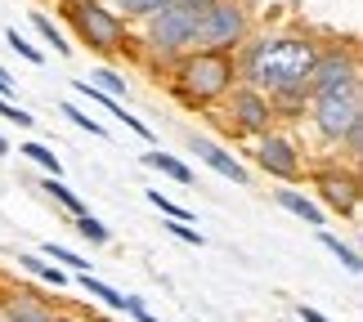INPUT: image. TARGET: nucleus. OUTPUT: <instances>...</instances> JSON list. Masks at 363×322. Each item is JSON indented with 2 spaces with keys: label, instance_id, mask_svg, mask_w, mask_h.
<instances>
[{
  "label": "nucleus",
  "instance_id": "393cba45",
  "mask_svg": "<svg viewBox=\"0 0 363 322\" xmlns=\"http://www.w3.org/2000/svg\"><path fill=\"white\" fill-rule=\"evenodd\" d=\"M77 233L86 237L90 246H108V242H113V233H108L104 219H94V215H81V219H77Z\"/></svg>",
  "mask_w": 363,
  "mask_h": 322
},
{
  "label": "nucleus",
  "instance_id": "dca6fc26",
  "mask_svg": "<svg viewBox=\"0 0 363 322\" xmlns=\"http://www.w3.org/2000/svg\"><path fill=\"white\" fill-rule=\"evenodd\" d=\"M18 269L32 273V277H40V282H54V287H67V282H72V273H67V269H54L45 255H18Z\"/></svg>",
  "mask_w": 363,
  "mask_h": 322
},
{
  "label": "nucleus",
  "instance_id": "0eeeda50",
  "mask_svg": "<svg viewBox=\"0 0 363 322\" xmlns=\"http://www.w3.org/2000/svg\"><path fill=\"white\" fill-rule=\"evenodd\" d=\"M310 184H314V202L318 211H332L341 219H354L359 215V202H363V184H359V171L354 166H341V161H310Z\"/></svg>",
  "mask_w": 363,
  "mask_h": 322
},
{
  "label": "nucleus",
  "instance_id": "39448f33",
  "mask_svg": "<svg viewBox=\"0 0 363 322\" xmlns=\"http://www.w3.org/2000/svg\"><path fill=\"white\" fill-rule=\"evenodd\" d=\"M139 27H144L148 54H157V59H166V63H175L179 54H189V50H198V9L184 5V0L162 5L157 13H148Z\"/></svg>",
  "mask_w": 363,
  "mask_h": 322
},
{
  "label": "nucleus",
  "instance_id": "473e14b6",
  "mask_svg": "<svg viewBox=\"0 0 363 322\" xmlns=\"http://www.w3.org/2000/svg\"><path fill=\"white\" fill-rule=\"evenodd\" d=\"M184 5H193V9H198V13H202V9H211V5H216V0H184Z\"/></svg>",
  "mask_w": 363,
  "mask_h": 322
},
{
  "label": "nucleus",
  "instance_id": "a211bd4d",
  "mask_svg": "<svg viewBox=\"0 0 363 322\" xmlns=\"http://www.w3.org/2000/svg\"><path fill=\"white\" fill-rule=\"evenodd\" d=\"M318 242H323V246L332 251V255L341 260V269H345V273H354V277H359V269H363V260H359V251H354V246H345V242H341L337 233H323V229H318Z\"/></svg>",
  "mask_w": 363,
  "mask_h": 322
},
{
  "label": "nucleus",
  "instance_id": "4468645a",
  "mask_svg": "<svg viewBox=\"0 0 363 322\" xmlns=\"http://www.w3.org/2000/svg\"><path fill=\"white\" fill-rule=\"evenodd\" d=\"M40 192H45V197H54V206H63V211L72 215V219H81V215H90V206H86V197H77V192L67 188L63 179H54V175H45V179H40Z\"/></svg>",
  "mask_w": 363,
  "mask_h": 322
},
{
  "label": "nucleus",
  "instance_id": "f257e3e1",
  "mask_svg": "<svg viewBox=\"0 0 363 322\" xmlns=\"http://www.w3.org/2000/svg\"><path fill=\"white\" fill-rule=\"evenodd\" d=\"M318 59V40L301 36V32H264V36H247V45L233 54L238 81L260 94H278L287 86H310Z\"/></svg>",
  "mask_w": 363,
  "mask_h": 322
},
{
  "label": "nucleus",
  "instance_id": "cd10ccee",
  "mask_svg": "<svg viewBox=\"0 0 363 322\" xmlns=\"http://www.w3.org/2000/svg\"><path fill=\"white\" fill-rule=\"evenodd\" d=\"M121 314H130L135 322H157V314H152L139 296H121Z\"/></svg>",
  "mask_w": 363,
  "mask_h": 322
},
{
  "label": "nucleus",
  "instance_id": "6e6552de",
  "mask_svg": "<svg viewBox=\"0 0 363 322\" xmlns=\"http://www.w3.org/2000/svg\"><path fill=\"white\" fill-rule=\"evenodd\" d=\"M220 117H225V130L233 134V139H260V134H269V130H278V117H274V108H269V99H264L260 90H251V86H233L225 99H220Z\"/></svg>",
  "mask_w": 363,
  "mask_h": 322
},
{
  "label": "nucleus",
  "instance_id": "c756f323",
  "mask_svg": "<svg viewBox=\"0 0 363 322\" xmlns=\"http://www.w3.org/2000/svg\"><path fill=\"white\" fill-rule=\"evenodd\" d=\"M0 121H13V125H36L32 117H27V112L23 108H13L9 99H0Z\"/></svg>",
  "mask_w": 363,
  "mask_h": 322
},
{
  "label": "nucleus",
  "instance_id": "2f4dec72",
  "mask_svg": "<svg viewBox=\"0 0 363 322\" xmlns=\"http://www.w3.org/2000/svg\"><path fill=\"white\" fill-rule=\"evenodd\" d=\"M9 94H13V81H9L5 72H0V99H9Z\"/></svg>",
  "mask_w": 363,
  "mask_h": 322
},
{
  "label": "nucleus",
  "instance_id": "7ed1b4c3",
  "mask_svg": "<svg viewBox=\"0 0 363 322\" xmlns=\"http://www.w3.org/2000/svg\"><path fill=\"white\" fill-rule=\"evenodd\" d=\"M305 112H310L314 134L337 148L354 125H363V81L354 76V81H341V86H332V90H314Z\"/></svg>",
  "mask_w": 363,
  "mask_h": 322
},
{
  "label": "nucleus",
  "instance_id": "2eb2a0df",
  "mask_svg": "<svg viewBox=\"0 0 363 322\" xmlns=\"http://www.w3.org/2000/svg\"><path fill=\"white\" fill-rule=\"evenodd\" d=\"M148 171H157L166 179H175V184H193V166H184L179 157H171V152H162V148H152L148 157H144Z\"/></svg>",
  "mask_w": 363,
  "mask_h": 322
},
{
  "label": "nucleus",
  "instance_id": "c85d7f7f",
  "mask_svg": "<svg viewBox=\"0 0 363 322\" xmlns=\"http://www.w3.org/2000/svg\"><path fill=\"white\" fill-rule=\"evenodd\" d=\"M166 233H175L179 242H189V246H202V233L193 229V224H184V219H171V224H166Z\"/></svg>",
  "mask_w": 363,
  "mask_h": 322
},
{
  "label": "nucleus",
  "instance_id": "1a4fd4ad",
  "mask_svg": "<svg viewBox=\"0 0 363 322\" xmlns=\"http://www.w3.org/2000/svg\"><path fill=\"white\" fill-rule=\"evenodd\" d=\"M251 161H256L269 179H278V184H301L305 171H310L305 148L287 130H269V134L251 139Z\"/></svg>",
  "mask_w": 363,
  "mask_h": 322
},
{
  "label": "nucleus",
  "instance_id": "b1692460",
  "mask_svg": "<svg viewBox=\"0 0 363 322\" xmlns=\"http://www.w3.org/2000/svg\"><path fill=\"white\" fill-rule=\"evenodd\" d=\"M144 197H148L152 206H157V211H162L166 219H184V224H193V211H189V206H175V202H171V197H166V192H162V188H148V192H144Z\"/></svg>",
  "mask_w": 363,
  "mask_h": 322
},
{
  "label": "nucleus",
  "instance_id": "9b49d317",
  "mask_svg": "<svg viewBox=\"0 0 363 322\" xmlns=\"http://www.w3.org/2000/svg\"><path fill=\"white\" fill-rule=\"evenodd\" d=\"M63 309H54L50 296H40L32 287H9L0 296V322H59Z\"/></svg>",
  "mask_w": 363,
  "mask_h": 322
},
{
  "label": "nucleus",
  "instance_id": "aec40b11",
  "mask_svg": "<svg viewBox=\"0 0 363 322\" xmlns=\"http://www.w3.org/2000/svg\"><path fill=\"white\" fill-rule=\"evenodd\" d=\"M32 27H36V32L45 36L50 45H54V54H59V59H67V54H72V45H67V36L59 32V23H54L50 13H32Z\"/></svg>",
  "mask_w": 363,
  "mask_h": 322
},
{
  "label": "nucleus",
  "instance_id": "6ab92c4d",
  "mask_svg": "<svg viewBox=\"0 0 363 322\" xmlns=\"http://www.w3.org/2000/svg\"><path fill=\"white\" fill-rule=\"evenodd\" d=\"M36 255H45L50 264H63V269H72V277H77V273H90V264L81 260L77 251H67V246H59V242H45V246L36 251Z\"/></svg>",
  "mask_w": 363,
  "mask_h": 322
},
{
  "label": "nucleus",
  "instance_id": "4be33fe9",
  "mask_svg": "<svg viewBox=\"0 0 363 322\" xmlns=\"http://www.w3.org/2000/svg\"><path fill=\"white\" fill-rule=\"evenodd\" d=\"M90 86H99L104 94H108V99H125V94H130V81H125L121 72H113V67H99V72H94V81H90Z\"/></svg>",
  "mask_w": 363,
  "mask_h": 322
},
{
  "label": "nucleus",
  "instance_id": "7c9ffc66",
  "mask_svg": "<svg viewBox=\"0 0 363 322\" xmlns=\"http://www.w3.org/2000/svg\"><path fill=\"white\" fill-rule=\"evenodd\" d=\"M296 322H328V314H318V309H310V304H301V309H296Z\"/></svg>",
  "mask_w": 363,
  "mask_h": 322
},
{
  "label": "nucleus",
  "instance_id": "bb28decb",
  "mask_svg": "<svg viewBox=\"0 0 363 322\" xmlns=\"http://www.w3.org/2000/svg\"><path fill=\"white\" fill-rule=\"evenodd\" d=\"M9 45H13V54H18V59H27V63H36V67L45 63V54H40V50L32 45V40H23L18 32H9Z\"/></svg>",
  "mask_w": 363,
  "mask_h": 322
},
{
  "label": "nucleus",
  "instance_id": "f704fd0d",
  "mask_svg": "<svg viewBox=\"0 0 363 322\" xmlns=\"http://www.w3.org/2000/svg\"><path fill=\"white\" fill-rule=\"evenodd\" d=\"M287 322H296V318H287Z\"/></svg>",
  "mask_w": 363,
  "mask_h": 322
},
{
  "label": "nucleus",
  "instance_id": "ddd939ff",
  "mask_svg": "<svg viewBox=\"0 0 363 322\" xmlns=\"http://www.w3.org/2000/svg\"><path fill=\"white\" fill-rule=\"evenodd\" d=\"M274 202L283 206V211H291L296 219H305L310 229H323V211H318V202H314V197H305L296 184H283V188L274 192Z\"/></svg>",
  "mask_w": 363,
  "mask_h": 322
},
{
  "label": "nucleus",
  "instance_id": "f8f14e48",
  "mask_svg": "<svg viewBox=\"0 0 363 322\" xmlns=\"http://www.w3.org/2000/svg\"><path fill=\"white\" fill-rule=\"evenodd\" d=\"M189 148H193V157L198 161H206L216 175H225V179H233V184H247L251 179V171L233 157V152L225 148V144H216V139H206V134H189Z\"/></svg>",
  "mask_w": 363,
  "mask_h": 322
},
{
  "label": "nucleus",
  "instance_id": "412c9836",
  "mask_svg": "<svg viewBox=\"0 0 363 322\" xmlns=\"http://www.w3.org/2000/svg\"><path fill=\"white\" fill-rule=\"evenodd\" d=\"M162 5H171V0H113V9L121 13L125 23H144L148 13H157Z\"/></svg>",
  "mask_w": 363,
  "mask_h": 322
},
{
  "label": "nucleus",
  "instance_id": "72a5a7b5",
  "mask_svg": "<svg viewBox=\"0 0 363 322\" xmlns=\"http://www.w3.org/2000/svg\"><path fill=\"white\" fill-rule=\"evenodd\" d=\"M5 152H9V139H5V134H0V157H5Z\"/></svg>",
  "mask_w": 363,
  "mask_h": 322
},
{
  "label": "nucleus",
  "instance_id": "f3484780",
  "mask_svg": "<svg viewBox=\"0 0 363 322\" xmlns=\"http://www.w3.org/2000/svg\"><path fill=\"white\" fill-rule=\"evenodd\" d=\"M72 282H77L81 291H86V296H94L99 304H108V309H117V314H121V291H117V287L99 282V277H94V273H77Z\"/></svg>",
  "mask_w": 363,
  "mask_h": 322
},
{
  "label": "nucleus",
  "instance_id": "20e7f679",
  "mask_svg": "<svg viewBox=\"0 0 363 322\" xmlns=\"http://www.w3.org/2000/svg\"><path fill=\"white\" fill-rule=\"evenodd\" d=\"M67 23L81 36V45H90L94 54H125L135 40L130 23L104 0H67Z\"/></svg>",
  "mask_w": 363,
  "mask_h": 322
},
{
  "label": "nucleus",
  "instance_id": "423d86ee",
  "mask_svg": "<svg viewBox=\"0 0 363 322\" xmlns=\"http://www.w3.org/2000/svg\"><path fill=\"white\" fill-rule=\"evenodd\" d=\"M251 9L247 0H216L211 9L198 13V50H216V54H238L251 36Z\"/></svg>",
  "mask_w": 363,
  "mask_h": 322
},
{
  "label": "nucleus",
  "instance_id": "5701e85b",
  "mask_svg": "<svg viewBox=\"0 0 363 322\" xmlns=\"http://www.w3.org/2000/svg\"><path fill=\"white\" fill-rule=\"evenodd\" d=\"M23 157H27V161H36L40 171H45V175H54V179L63 175V161L54 157V148H45V144H23Z\"/></svg>",
  "mask_w": 363,
  "mask_h": 322
},
{
  "label": "nucleus",
  "instance_id": "9d476101",
  "mask_svg": "<svg viewBox=\"0 0 363 322\" xmlns=\"http://www.w3.org/2000/svg\"><path fill=\"white\" fill-rule=\"evenodd\" d=\"M354 76H359L354 45H318V59H314V72H310V94L314 90H332V86L354 81Z\"/></svg>",
  "mask_w": 363,
  "mask_h": 322
},
{
  "label": "nucleus",
  "instance_id": "a878e982",
  "mask_svg": "<svg viewBox=\"0 0 363 322\" xmlns=\"http://www.w3.org/2000/svg\"><path fill=\"white\" fill-rule=\"evenodd\" d=\"M63 112H67V121H72V125H81V130H90L94 139H108V125H99V121L90 117V112H81L77 103H63Z\"/></svg>",
  "mask_w": 363,
  "mask_h": 322
},
{
  "label": "nucleus",
  "instance_id": "f03ea898",
  "mask_svg": "<svg viewBox=\"0 0 363 322\" xmlns=\"http://www.w3.org/2000/svg\"><path fill=\"white\" fill-rule=\"evenodd\" d=\"M238 86V67L233 54H216V50H189L179 54L171 67V99L184 103L189 112H211L220 99Z\"/></svg>",
  "mask_w": 363,
  "mask_h": 322
}]
</instances>
